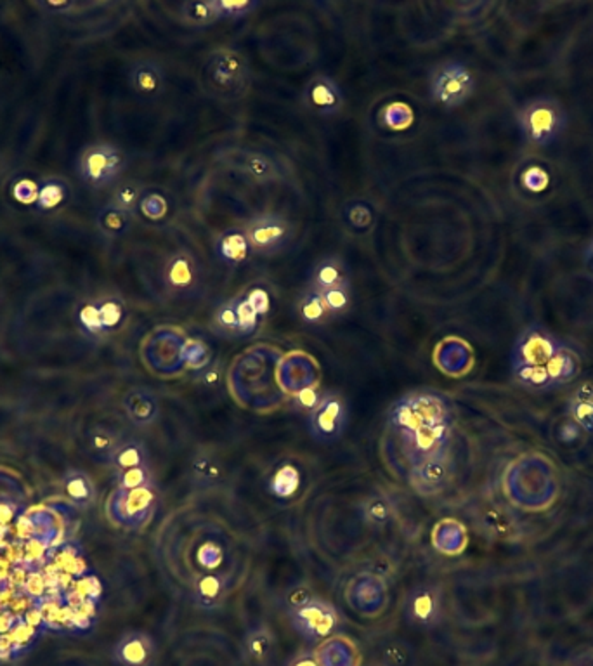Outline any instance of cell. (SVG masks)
<instances>
[{"label": "cell", "instance_id": "6da1fadb", "mask_svg": "<svg viewBox=\"0 0 593 666\" xmlns=\"http://www.w3.org/2000/svg\"><path fill=\"white\" fill-rule=\"evenodd\" d=\"M283 354L278 347L268 344L251 345L234 358L229 368V391L238 405L249 408L257 384L253 412L268 414L287 401V392L279 389L278 367Z\"/></svg>", "mask_w": 593, "mask_h": 666}, {"label": "cell", "instance_id": "7a4b0ae2", "mask_svg": "<svg viewBox=\"0 0 593 666\" xmlns=\"http://www.w3.org/2000/svg\"><path fill=\"white\" fill-rule=\"evenodd\" d=\"M446 422H452L450 403L433 391L408 392L390 406L388 414V431L399 436Z\"/></svg>", "mask_w": 593, "mask_h": 666}, {"label": "cell", "instance_id": "3957f363", "mask_svg": "<svg viewBox=\"0 0 593 666\" xmlns=\"http://www.w3.org/2000/svg\"><path fill=\"white\" fill-rule=\"evenodd\" d=\"M202 86L208 96L234 101L245 96L251 86L247 58L234 49H217L206 56L202 69Z\"/></svg>", "mask_w": 593, "mask_h": 666}, {"label": "cell", "instance_id": "277c9868", "mask_svg": "<svg viewBox=\"0 0 593 666\" xmlns=\"http://www.w3.org/2000/svg\"><path fill=\"white\" fill-rule=\"evenodd\" d=\"M517 122L525 141L533 146L545 148L562 136L568 125V115L555 97L542 96L521 106Z\"/></svg>", "mask_w": 593, "mask_h": 666}, {"label": "cell", "instance_id": "5b68a950", "mask_svg": "<svg viewBox=\"0 0 593 666\" xmlns=\"http://www.w3.org/2000/svg\"><path fill=\"white\" fill-rule=\"evenodd\" d=\"M186 333L178 326H160L142 342V360L157 377H181L187 369L183 361Z\"/></svg>", "mask_w": 593, "mask_h": 666}, {"label": "cell", "instance_id": "8992f818", "mask_svg": "<svg viewBox=\"0 0 593 666\" xmlns=\"http://www.w3.org/2000/svg\"><path fill=\"white\" fill-rule=\"evenodd\" d=\"M429 91L433 103L453 110L472 97L476 91V78L467 65L460 61H444L431 71Z\"/></svg>", "mask_w": 593, "mask_h": 666}, {"label": "cell", "instance_id": "52a82bcc", "mask_svg": "<svg viewBox=\"0 0 593 666\" xmlns=\"http://www.w3.org/2000/svg\"><path fill=\"white\" fill-rule=\"evenodd\" d=\"M157 493L153 486L139 489H116L108 500V515L123 528H142L153 515Z\"/></svg>", "mask_w": 593, "mask_h": 666}, {"label": "cell", "instance_id": "ba28073f", "mask_svg": "<svg viewBox=\"0 0 593 666\" xmlns=\"http://www.w3.org/2000/svg\"><path fill=\"white\" fill-rule=\"evenodd\" d=\"M125 165L123 153L108 142H97L86 148L78 159V176L91 187L101 189L114 183Z\"/></svg>", "mask_w": 593, "mask_h": 666}, {"label": "cell", "instance_id": "9c48e42d", "mask_svg": "<svg viewBox=\"0 0 593 666\" xmlns=\"http://www.w3.org/2000/svg\"><path fill=\"white\" fill-rule=\"evenodd\" d=\"M452 436V422L418 429L401 437V459L413 469L427 460L446 455Z\"/></svg>", "mask_w": 593, "mask_h": 666}, {"label": "cell", "instance_id": "30bf717a", "mask_svg": "<svg viewBox=\"0 0 593 666\" xmlns=\"http://www.w3.org/2000/svg\"><path fill=\"white\" fill-rule=\"evenodd\" d=\"M290 621L307 643H318L337 630L341 618L330 602L315 598L307 604L292 609Z\"/></svg>", "mask_w": 593, "mask_h": 666}, {"label": "cell", "instance_id": "8fae6325", "mask_svg": "<svg viewBox=\"0 0 593 666\" xmlns=\"http://www.w3.org/2000/svg\"><path fill=\"white\" fill-rule=\"evenodd\" d=\"M564 345L542 324H529L519 333L512 347V365L545 367L553 354Z\"/></svg>", "mask_w": 593, "mask_h": 666}, {"label": "cell", "instance_id": "7c38bea8", "mask_svg": "<svg viewBox=\"0 0 593 666\" xmlns=\"http://www.w3.org/2000/svg\"><path fill=\"white\" fill-rule=\"evenodd\" d=\"M245 234L251 252L271 255L283 249L292 238V224L278 214H260L249 221Z\"/></svg>", "mask_w": 593, "mask_h": 666}, {"label": "cell", "instance_id": "4fadbf2b", "mask_svg": "<svg viewBox=\"0 0 593 666\" xmlns=\"http://www.w3.org/2000/svg\"><path fill=\"white\" fill-rule=\"evenodd\" d=\"M320 367L313 356L302 351L285 354L278 367V380L283 391L296 396L306 389H316L320 386Z\"/></svg>", "mask_w": 593, "mask_h": 666}, {"label": "cell", "instance_id": "5bb4252c", "mask_svg": "<svg viewBox=\"0 0 593 666\" xmlns=\"http://www.w3.org/2000/svg\"><path fill=\"white\" fill-rule=\"evenodd\" d=\"M347 405L342 397L339 394H324L309 414L311 436L320 442L337 441L347 427Z\"/></svg>", "mask_w": 593, "mask_h": 666}, {"label": "cell", "instance_id": "9a60e30c", "mask_svg": "<svg viewBox=\"0 0 593 666\" xmlns=\"http://www.w3.org/2000/svg\"><path fill=\"white\" fill-rule=\"evenodd\" d=\"M306 108L321 116L339 115L343 108V92L341 86L328 75L313 77L302 92Z\"/></svg>", "mask_w": 593, "mask_h": 666}, {"label": "cell", "instance_id": "2e32d148", "mask_svg": "<svg viewBox=\"0 0 593 666\" xmlns=\"http://www.w3.org/2000/svg\"><path fill=\"white\" fill-rule=\"evenodd\" d=\"M112 656L114 663L120 666H153L157 660V643L146 632L132 630L116 641Z\"/></svg>", "mask_w": 593, "mask_h": 666}, {"label": "cell", "instance_id": "e0dca14e", "mask_svg": "<svg viewBox=\"0 0 593 666\" xmlns=\"http://www.w3.org/2000/svg\"><path fill=\"white\" fill-rule=\"evenodd\" d=\"M441 615H442V598L435 587L420 585L408 594L406 616L413 625L431 628L439 623Z\"/></svg>", "mask_w": 593, "mask_h": 666}, {"label": "cell", "instance_id": "ac0fdd59", "mask_svg": "<svg viewBox=\"0 0 593 666\" xmlns=\"http://www.w3.org/2000/svg\"><path fill=\"white\" fill-rule=\"evenodd\" d=\"M450 479V465L444 457L427 460L410 470V484L422 495L439 493Z\"/></svg>", "mask_w": 593, "mask_h": 666}, {"label": "cell", "instance_id": "d6986e66", "mask_svg": "<svg viewBox=\"0 0 593 666\" xmlns=\"http://www.w3.org/2000/svg\"><path fill=\"white\" fill-rule=\"evenodd\" d=\"M231 161L238 170L257 183H271L281 178L279 165L269 155L260 151L240 150L231 157Z\"/></svg>", "mask_w": 593, "mask_h": 666}, {"label": "cell", "instance_id": "ffe728a7", "mask_svg": "<svg viewBox=\"0 0 593 666\" xmlns=\"http://www.w3.org/2000/svg\"><path fill=\"white\" fill-rule=\"evenodd\" d=\"M229 588L226 576L219 573H208L198 576L195 583H191V600L196 607L212 611L224 604L228 598Z\"/></svg>", "mask_w": 593, "mask_h": 666}, {"label": "cell", "instance_id": "44dd1931", "mask_svg": "<svg viewBox=\"0 0 593 666\" xmlns=\"http://www.w3.org/2000/svg\"><path fill=\"white\" fill-rule=\"evenodd\" d=\"M129 80L132 89L142 97H159L165 87V73L159 63L141 59L132 65Z\"/></svg>", "mask_w": 593, "mask_h": 666}, {"label": "cell", "instance_id": "7402d4cb", "mask_svg": "<svg viewBox=\"0 0 593 666\" xmlns=\"http://www.w3.org/2000/svg\"><path fill=\"white\" fill-rule=\"evenodd\" d=\"M123 410L132 424L142 427L157 420L160 406L153 392L146 391V389H132L123 397Z\"/></svg>", "mask_w": 593, "mask_h": 666}, {"label": "cell", "instance_id": "603a6c76", "mask_svg": "<svg viewBox=\"0 0 593 666\" xmlns=\"http://www.w3.org/2000/svg\"><path fill=\"white\" fill-rule=\"evenodd\" d=\"M198 268L187 252L176 253L165 268V283L174 292H186L196 281Z\"/></svg>", "mask_w": 593, "mask_h": 666}, {"label": "cell", "instance_id": "cb8c5ba5", "mask_svg": "<svg viewBox=\"0 0 593 666\" xmlns=\"http://www.w3.org/2000/svg\"><path fill=\"white\" fill-rule=\"evenodd\" d=\"M548 377L553 384V388L557 386H564L572 382L579 371H581V361L578 358V354L564 344L555 354L553 358L548 361L547 365Z\"/></svg>", "mask_w": 593, "mask_h": 666}, {"label": "cell", "instance_id": "d4e9b609", "mask_svg": "<svg viewBox=\"0 0 593 666\" xmlns=\"http://www.w3.org/2000/svg\"><path fill=\"white\" fill-rule=\"evenodd\" d=\"M347 285V271L342 260L337 257H324L315 266L311 275V288L316 292H328L332 288Z\"/></svg>", "mask_w": 593, "mask_h": 666}, {"label": "cell", "instance_id": "484cf974", "mask_svg": "<svg viewBox=\"0 0 593 666\" xmlns=\"http://www.w3.org/2000/svg\"><path fill=\"white\" fill-rule=\"evenodd\" d=\"M245 654L253 666H268L271 663L276 649L273 632L266 626L251 628L245 635Z\"/></svg>", "mask_w": 593, "mask_h": 666}, {"label": "cell", "instance_id": "4316f807", "mask_svg": "<svg viewBox=\"0 0 593 666\" xmlns=\"http://www.w3.org/2000/svg\"><path fill=\"white\" fill-rule=\"evenodd\" d=\"M568 414L581 431L593 433V386L583 384L572 392L568 401Z\"/></svg>", "mask_w": 593, "mask_h": 666}, {"label": "cell", "instance_id": "83f0119b", "mask_svg": "<svg viewBox=\"0 0 593 666\" xmlns=\"http://www.w3.org/2000/svg\"><path fill=\"white\" fill-rule=\"evenodd\" d=\"M217 253L228 264H243L251 257V247L245 231L229 230L217 240Z\"/></svg>", "mask_w": 593, "mask_h": 666}, {"label": "cell", "instance_id": "f1b7e54d", "mask_svg": "<svg viewBox=\"0 0 593 666\" xmlns=\"http://www.w3.org/2000/svg\"><path fill=\"white\" fill-rule=\"evenodd\" d=\"M110 465L114 467V472H125L136 467H144L148 465V452L144 448L142 442L139 441H120V444L116 446L114 455L110 457Z\"/></svg>", "mask_w": 593, "mask_h": 666}, {"label": "cell", "instance_id": "f546056e", "mask_svg": "<svg viewBox=\"0 0 593 666\" xmlns=\"http://www.w3.org/2000/svg\"><path fill=\"white\" fill-rule=\"evenodd\" d=\"M298 486H300V472L294 463H281L269 476V481H268L269 493L279 500L292 498Z\"/></svg>", "mask_w": 593, "mask_h": 666}, {"label": "cell", "instance_id": "4dcf8cb0", "mask_svg": "<svg viewBox=\"0 0 593 666\" xmlns=\"http://www.w3.org/2000/svg\"><path fill=\"white\" fill-rule=\"evenodd\" d=\"M179 16L189 26H206L221 20L217 0L210 2H184L179 5Z\"/></svg>", "mask_w": 593, "mask_h": 666}, {"label": "cell", "instance_id": "1f68e13d", "mask_svg": "<svg viewBox=\"0 0 593 666\" xmlns=\"http://www.w3.org/2000/svg\"><path fill=\"white\" fill-rule=\"evenodd\" d=\"M131 224H132L131 214L122 208L114 207L112 204L103 208L97 215V228L108 238L123 236L127 231L131 230Z\"/></svg>", "mask_w": 593, "mask_h": 666}, {"label": "cell", "instance_id": "d6a6232c", "mask_svg": "<svg viewBox=\"0 0 593 666\" xmlns=\"http://www.w3.org/2000/svg\"><path fill=\"white\" fill-rule=\"evenodd\" d=\"M65 491L68 495L69 500L77 506H91L96 498V488L92 484L91 478L86 472L80 470H71L65 479Z\"/></svg>", "mask_w": 593, "mask_h": 666}, {"label": "cell", "instance_id": "836d02e7", "mask_svg": "<svg viewBox=\"0 0 593 666\" xmlns=\"http://www.w3.org/2000/svg\"><path fill=\"white\" fill-rule=\"evenodd\" d=\"M512 373L515 382L529 391L543 392L553 389V384L548 377L547 367L512 365Z\"/></svg>", "mask_w": 593, "mask_h": 666}, {"label": "cell", "instance_id": "e575fe53", "mask_svg": "<svg viewBox=\"0 0 593 666\" xmlns=\"http://www.w3.org/2000/svg\"><path fill=\"white\" fill-rule=\"evenodd\" d=\"M296 313H298V318L307 324H318V323L324 322V318L328 316V311L324 307L320 292L313 288L306 292L302 299L298 300Z\"/></svg>", "mask_w": 593, "mask_h": 666}, {"label": "cell", "instance_id": "d590c367", "mask_svg": "<svg viewBox=\"0 0 593 666\" xmlns=\"http://www.w3.org/2000/svg\"><path fill=\"white\" fill-rule=\"evenodd\" d=\"M183 361L187 369H204L212 363V351L202 339L187 337L183 347Z\"/></svg>", "mask_w": 593, "mask_h": 666}, {"label": "cell", "instance_id": "8d00e7d4", "mask_svg": "<svg viewBox=\"0 0 593 666\" xmlns=\"http://www.w3.org/2000/svg\"><path fill=\"white\" fill-rule=\"evenodd\" d=\"M345 223L351 226V230L368 231L375 223V208L369 204L356 200L345 207Z\"/></svg>", "mask_w": 593, "mask_h": 666}, {"label": "cell", "instance_id": "74e56055", "mask_svg": "<svg viewBox=\"0 0 593 666\" xmlns=\"http://www.w3.org/2000/svg\"><path fill=\"white\" fill-rule=\"evenodd\" d=\"M380 122L390 131H405L413 123V112L406 103H390L384 108Z\"/></svg>", "mask_w": 593, "mask_h": 666}, {"label": "cell", "instance_id": "f35d334b", "mask_svg": "<svg viewBox=\"0 0 593 666\" xmlns=\"http://www.w3.org/2000/svg\"><path fill=\"white\" fill-rule=\"evenodd\" d=\"M137 208L148 221L159 223L169 214V202L161 193L150 191V193H142Z\"/></svg>", "mask_w": 593, "mask_h": 666}, {"label": "cell", "instance_id": "ab89813d", "mask_svg": "<svg viewBox=\"0 0 593 666\" xmlns=\"http://www.w3.org/2000/svg\"><path fill=\"white\" fill-rule=\"evenodd\" d=\"M116 483H118V489L148 488V486H153V474L150 470V465L136 467V469L116 474Z\"/></svg>", "mask_w": 593, "mask_h": 666}, {"label": "cell", "instance_id": "60d3db41", "mask_svg": "<svg viewBox=\"0 0 593 666\" xmlns=\"http://www.w3.org/2000/svg\"><path fill=\"white\" fill-rule=\"evenodd\" d=\"M65 198H67L65 184L50 179V181H44L41 184L37 205L42 210H52V208L59 207L65 202Z\"/></svg>", "mask_w": 593, "mask_h": 666}, {"label": "cell", "instance_id": "b9f144b4", "mask_svg": "<svg viewBox=\"0 0 593 666\" xmlns=\"http://www.w3.org/2000/svg\"><path fill=\"white\" fill-rule=\"evenodd\" d=\"M366 523L371 526H382L392 517V506L384 497L369 498L363 508Z\"/></svg>", "mask_w": 593, "mask_h": 666}, {"label": "cell", "instance_id": "7bdbcfd3", "mask_svg": "<svg viewBox=\"0 0 593 666\" xmlns=\"http://www.w3.org/2000/svg\"><path fill=\"white\" fill-rule=\"evenodd\" d=\"M118 444H120L118 437L114 436L112 431H106V429H96V431H92L91 436H89V448H91L92 453L99 455V457H105L106 460H110V457L114 455Z\"/></svg>", "mask_w": 593, "mask_h": 666}, {"label": "cell", "instance_id": "ee69618b", "mask_svg": "<svg viewBox=\"0 0 593 666\" xmlns=\"http://www.w3.org/2000/svg\"><path fill=\"white\" fill-rule=\"evenodd\" d=\"M141 196H142V191H141V187H139L137 184H120V186L114 189L112 205L122 208V210H125V212H129V214H131V212L139 205Z\"/></svg>", "mask_w": 593, "mask_h": 666}, {"label": "cell", "instance_id": "f6af8a7d", "mask_svg": "<svg viewBox=\"0 0 593 666\" xmlns=\"http://www.w3.org/2000/svg\"><path fill=\"white\" fill-rule=\"evenodd\" d=\"M321 297H323L328 315H341L343 311H347L349 306H351L349 283L342 285V287H337V288H332L328 292H323Z\"/></svg>", "mask_w": 593, "mask_h": 666}, {"label": "cell", "instance_id": "bcb514c9", "mask_svg": "<svg viewBox=\"0 0 593 666\" xmlns=\"http://www.w3.org/2000/svg\"><path fill=\"white\" fill-rule=\"evenodd\" d=\"M214 322L215 326L228 333V335H238V315H236V300L228 302V304H223L215 316H214Z\"/></svg>", "mask_w": 593, "mask_h": 666}, {"label": "cell", "instance_id": "7dc6e473", "mask_svg": "<svg viewBox=\"0 0 593 666\" xmlns=\"http://www.w3.org/2000/svg\"><path fill=\"white\" fill-rule=\"evenodd\" d=\"M236 315H238V335L253 333L260 316L251 309V304L245 300V297L236 300Z\"/></svg>", "mask_w": 593, "mask_h": 666}, {"label": "cell", "instance_id": "c3c4849f", "mask_svg": "<svg viewBox=\"0 0 593 666\" xmlns=\"http://www.w3.org/2000/svg\"><path fill=\"white\" fill-rule=\"evenodd\" d=\"M521 181H523L525 191L542 193V191L547 189V186L550 184V176H548V172L543 167L531 165L523 172Z\"/></svg>", "mask_w": 593, "mask_h": 666}, {"label": "cell", "instance_id": "681fc988", "mask_svg": "<svg viewBox=\"0 0 593 666\" xmlns=\"http://www.w3.org/2000/svg\"><path fill=\"white\" fill-rule=\"evenodd\" d=\"M39 191H41V184L35 183L32 179H20L18 183L13 184V187H11L13 198L22 205L37 204L39 202Z\"/></svg>", "mask_w": 593, "mask_h": 666}, {"label": "cell", "instance_id": "f907efd6", "mask_svg": "<svg viewBox=\"0 0 593 666\" xmlns=\"http://www.w3.org/2000/svg\"><path fill=\"white\" fill-rule=\"evenodd\" d=\"M99 315L105 332L114 330L123 320V306L116 300H106L99 306Z\"/></svg>", "mask_w": 593, "mask_h": 666}, {"label": "cell", "instance_id": "816d5d0a", "mask_svg": "<svg viewBox=\"0 0 593 666\" xmlns=\"http://www.w3.org/2000/svg\"><path fill=\"white\" fill-rule=\"evenodd\" d=\"M217 7L221 13V18H242L251 14L257 7L255 2L249 0H242V2H226V0H217Z\"/></svg>", "mask_w": 593, "mask_h": 666}, {"label": "cell", "instance_id": "f5cc1de1", "mask_svg": "<svg viewBox=\"0 0 593 666\" xmlns=\"http://www.w3.org/2000/svg\"><path fill=\"white\" fill-rule=\"evenodd\" d=\"M80 323L82 326L94 335H101L105 333V328H103V323H101V315H99V306H92L87 304L82 311H80Z\"/></svg>", "mask_w": 593, "mask_h": 666}, {"label": "cell", "instance_id": "db71d44e", "mask_svg": "<svg viewBox=\"0 0 593 666\" xmlns=\"http://www.w3.org/2000/svg\"><path fill=\"white\" fill-rule=\"evenodd\" d=\"M245 300L251 306V309L262 318L269 313V307H271V299H269V294L264 290V288H251V292L245 296Z\"/></svg>", "mask_w": 593, "mask_h": 666}, {"label": "cell", "instance_id": "11a10c76", "mask_svg": "<svg viewBox=\"0 0 593 666\" xmlns=\"http://www.w3.org/2000/svg\"><path fill=\"white\" fill-rule=\"evenodd\" d=\"M321 397H323V396L318 392V388H316V389H306V391L298 392V394H296V406H298V408H302V410H309V412H313V410L318 406Z\"/></svg>", "mask_w": 593, "mask_h": 666}, {"label": "cell", "instance_id": "9f6ffc18", "mask_svg": "<svg viewBox=\"0 0 593 666\" xmlns=\"http://www.w3.org/2000/svg\"><path fill=\"white\" fill-rule=\"evenodd\" d=\"M311 598H313V594H311V590H309L307 587H296V588L288 594L287 600H288V606H290V611H292V609H296V607H300V606L307 604Z\"/></svg>", "mask_w": 593, "mask_h": 666}, {"label": "cell", "instance_id": "6f0895ef", "mask_svg": "<svg viewBox=\"0 0 593 666\" xmlns=\"http://www.w3.org/2000/svg\"><path fill=\"white\" fill-rule=\"evenodd\" d=\"M579 436H581V429L574 424V422H570V420H568L562 427H561V439L564 441V442H574V441H578L579 439Z\"/></svg>", "mask_w": 593, "mask_h": 666}, {"label": "cell", "instance_id": "680465c9", "mask_svg": "<svg viewBox=\"0 0 593 666\" xmlns=\"http://www.w3.org/2000/svg\"><path fill=\"white\" fill-rule=\"evenodd\" d=\"M288 666H321L320 661H318V656L316 654H313L311 651H304V652H300L298 656H296L290 663H288Z\"/></svg>", "mask_w": 593, "mask_h": 666}, {"label": "cell", "instance_id": "91938a15", "mask_svg": "<svg viewBox=\"0 0 593 666\" xmlns=\"http://www.w3.org/2000/svg\"><path fill=\"white\" fill-rule=\"evenodd\" d=\"M0 169H2V167H0Z\"/></svg>", "mask_w": 593, "mask_h": 666}]
</instances>
